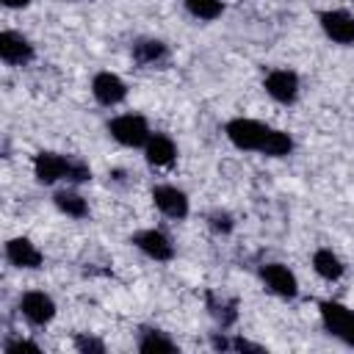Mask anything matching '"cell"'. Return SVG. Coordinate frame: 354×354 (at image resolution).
<instances>
[{
  "instance_id": "cell-1",
  "label": "cell",
  "mask_w": 354,
  "mask_h": 354,
  "mask_svg": "<svg viewBox=\"0 0 354 354\" xmlns=\"http://www.w3.org/2000/svg\"><path fill=\"white\" fill-rule=\"evenodd\" d=\"M224 136L230 138L232 147L243 149V152H260L268 158H282L293 152V138L285 130H277L271 124H263L257 119H246V116H235L224 124Z\"/></svg>"
},
{
  "instance_id": "cell-2",
  "label": "cell",
  "mask_w": 354,
  "mask_h": 354,
  "mask_svg": "<svg viewBox=\"0 0 354 354\" xmlns=\"http://www.w3.org/2000/svg\"><path fill=\"white\" fill-rule=\"evenodd\" d=\"M318 313H321V324L324 329L337 337L340 343L351 346L354 348V310L340 304V301H332V299H324L318 301Z\"/></svg>"
},
{
  "instance_id": "cell-3",
  "label": "cell",
  "mask_w": 354,
  "mask_h": 354,
  "mask_svg": "<svg viewBox=\"0 0 354 354\" xmlns=\"http://www.w3.org/2000/svg\"><path fill=\"white\" fill-rule=\"evenodd\" d=\"M108 133L122 147H144L149 141V136H152L147 119L138 116V113H119V116H113L108 122Z\"/></svg>"
},
{
  "instance_id": "cell-4",
  "label": "cell",
  "mask_w": 354,
  "mask_h": 354,
  "mask_svg": "<svg viewBox=\"0 0 354 354\" xmlns=\"http://www.w3.org/2000/svg\"><path fill=\"white\" fill-rule=\"evenodd\" d=\"M263 88L271 100L282 102V105H293L299 100V75L293 69H271L266 77H263Z\"/></svg>"
},
{
  "instance_id": "cell-5",
  "label": "cell",
  "mask_w": 354,
  "mask_h": 354,
  "mask_svg": "<svg viewBox=\"0 0 354 354\" xmlns=\"http://www.w3.org/2000/svg\"><path fill=\"white\" fill-rule=\"evenodd\" d=\"M318 25L324 30L326 39H332L335 44H354V17L343 8H326L318 14Z\"/></svg>"
},
{
  "instance_id": "cell-6",
  "label": "cell",
  "mask_w": 354,
  "mask_h": 354,
  "mask_svg": "<svg viewBox=\"0 0 354 354\" xmlns=\"http://www.w3.org/2000/svg\"><path fill=\"white\" fill-rule=\"evenodd\" d=\"M130 243H133L138 252H144L149 260H158V263H166V260L174 257V243H171V238H169L163 230H155V227L138 230V232L130 238Z\"/></svg>"
},
{
  "instance_id": "cell-7",
  "label": "cell",
  "mask_w": 354,
  "mask_h": 354,
  "mask_svg": "<svg viewBox=\"0 0 354 354\" xmlns=\"http://www.w3.org/2000/svg\"><path fill=\"white\" fill-rule=\"evenodd\" d=\"M260 279H263V285H266L274 296H279V299H296V293H299V279H296V274H293L288 266H282V263H266V266L260 268Z\"/></svg>"
},
{
  "instance_id": "cell-8",
  "label": "cell",
  "mask_w": 354,
  "mask_h": 354,
  "mask_svg": "<svg viewBox=\"0 0 354 354\" xmlns=\"http://www.w3.org/2000/svg\"><path fill=\"white\" fill-rule=\"evenodd\" d=\"M19 313L28 324L33 326H44L55 318V301L53 296H47L44 290H28L19 296Z\"/></svg>"
},
{
  "instance_id": "cell-9",
  "label": "cell",
  "mask_w": 354,
  "mask_h": 354,
  "mask_svg": "<svg viewBox=\"0 0 354 354\" xmlns=\"http://www.w3.org/2000/svg\"><path fill=\"white\" fill-rule=\"evenodd\" d=\"M152 202L166 218H174V221H183L188 216V210H191L188 194L183 188H177V185H155L152 188Z\"/></svg>"
},
{
  "instance_id": "cell-10",
  "label": "cell",
  "mask_w": 354,
  "mask_h": 354,
  "mask_svg": "<svg viewBox=\"0 0 354 354\" xmlns=\"http://www.w3.org/2000/svg\"><path fill=\"white\" fill-rule=\"evenodd\" d=\"M69 169H72V158L58 155V152H39L33 158V174L41 185H53L58 180H69Z\"/></svg>"
},
{
  "instance_id": "cell-11",
  "label": "cell",
  "mask_w": 354,
  "mask_h": 354,
  "mask_svg": "<svg viewBox=\"0 0 354 354\" xmlns=\"http://www.w3.org/2000/svg\"><path fill=\"white\" fill-rule=\"evenodd\" d=\"M91 94L100 105L113 108L127 97V83L116 75V72H97L91 77Z\"/></svg>"
},
{
  "instance_id": "cell-12",
  "label": "cell",
  "mask_w": 354,
  "mask_h": 354,
  "mask_svg": "<svg viewBox=\"0 0 354 354\" xmlns=\"http://www.w3.org/2000/svg\"><path fill=\"white\" fill-rule=\"evenodd\" d=\"M33 55H36V50L28 41V36H22L17 30H3L0 33V58L8 66H25V64L33 61Z\"/></svg>"
},
{
  "instance_id": "cell-13",
  "label": "cell",
  "mask_w": 354,
  "mask_h": 354,
  "mask_svg": "<svg viewBox=\"0 0 354 354\" xmlns=\"http://www.w3.org/2000/svg\"><path fill=\"white\" fill-rule=\"evenodd\" d=\"M6 260L17 268H41L44 254L30 238H11L6 243Z\"/></svg>"
},
{
  "instance_id": "cell-14",
  "label": "cell",
  "mask_w": 354,
  "mask_h": 354,
  "mask_svg": "<svg viewBox=\"0 0 354 354\" xmlns=\"http://www.w3.org/2000/svg\"><path fill=\"white\" fill-rule=\"evenodd\" d=\"M144 158H147L149 166L169 169L177 160V144L169 136H163V133H152L149 141L144 144Z\"/></svg>"
},
{
  "instance_id": "cell-15",
  "label": "cell",
  "mask_w": 354,
  "mask_h": 354,
  "mask_svg": "<svg viewBox=\"0 0 354 354\" xmlns=\"http://www.w3.org/2000/svg\"><path fill=\"white\" fill-rule=\"evenodd\" d=\"M313 271L321 279H326V282H337L346 274V266H343V260L332 249H315V254H313Z\"/></svg>"
},
{
  "instance_id": "cell-16",
  "label": "cell",
  "mask_w": 354,
  "mask_h": 354,
  "mask_svg": "<svg viewBox=\"0 0 354 354\" xmlns=\"http://www.w3.org/2000/svg\"><path fill=\"white\" fill-rule=\"evenodd\" d=\"M166 55H169V50H166V44L158 41V39H141V41L133 44V61L141 64V66L160 64Z\"/></svg>"
},
{
  "instance_id": "cell-17",
  "label": "cell",
  "mask_w": 354,
  "mask_h": 354,
  "mask_svg": "<svg viewBox=\"0 0 354 354\" xmlns=\"http://www.w3.org/2000/svg\"><path fill=\"white\" fill-rule=\"evenodd\" d=\"M53 202H55V207L64 213V216H69V218H86L88 216V205H86V199L77 194V191H58L55 196H53Z\"/></svg>"
},
{
  "instance_id": "cell-18",
  "label": "cell",
  "mask_w": 354,
  "mask_h": 354,
  "mask_svg": "<svg viewBox=\"0 0 354 354\" xmlns=\"http://www.w3.org/2000/svg\"><path fill=\"white\" fill-rule=\"evenodd\" d=\"M138 351L144 354H158V351H177V343L169 340L160 329H144L138 337Z\"/></svg>"
},
{
  "instance_id": "cell-19",
  "label": "cell",
  "mask_w": 354,
  "mask_h": 354,
  "mask_svg": "<svg viewBox=\"0 0 354 354\" xmlns=\"http://www.w3.org/2000/svg\"><path fill=\"white\" fill-rule=\"evenodd\" d=\"M185 3V11L194 17V19H202V22H213L224 14V3L221 0H183Z\"/></svg>"
},
{
  "instance_id": "cell-20",
  "label": "cell",
  "mask_w": 354,
  "mask_h": 354,
  "mask_svg": "<svg viewBox=\"0 0 354 354\" xmlns=\"http://www.w3.org/2000/svg\"><path fill=\"white\" fill-rule=\"evenodd\" d=\"M207 224H210L213 232H221V235H227V232L235 227V221H232V216H230L227 210H213V213L207 216Z\"/></svg>"
},
{
  "instance_id": "cell-21",
  "label": "cell",
  "mask_w": 354,
  "mask_h": 354,
  "mask_svg": "<svg viewBox=\"0 0 354 354\" xmlns=\"http://www.w3.org/2000/svg\"><path fill=\"white\" fill-rule=\"evenodd\" d=\"M75 348L83 351V354H88V351L102 354V351H105V343L97 340V337H91V335H77V337H75Z\"/></svg>"
},
{
  "instance_id": "cell-22",
  "label": "cell",
  "mask_w": 354,
  "mask_h": 354,
  "mask_svg": "<svg viewBox=\"0 0 354 354\" xmlns=\"http://www.w3.org/2000/svg\"><path fill=\"white\" fill-rule=\"evenodd\" d=\"M91 180V169L83 163V160H72V169H69V183H88Z\"/></svg>"
},
{
  "instance_id": "cell-23",
  "label": "cell",
  "mask_w": 354,
  "mask_h": 354,
  "mask_svg": "<svg viewBox=\"0 0 354 354\" xmlns=\"http://www.w3.org/2000/svg\"><path fill=\"white\" fill-rule=\"evenodd\" d=\"M3 348H6V354H14V351H22V348H30V351H39V346H36L33 340H25V337H22V340H8V343H6Z\"/></svg>"
},
{
  "instance_id": "cell-24",
  "label": "cell",
  "mask_w": 354,
  "mask_h": 354,
  "mask_svg": "<svg viewBox=\"0 0 354 354\" xmlns=\"http://www.w3.org/2000/svg\"><path fill=\"white\" fill-rule=\"evenodd\" d=\"M230 348H235V351H263L260 346H254V343H249V340H243V337H235V340L230 343Z\"/></svg>"
},
{
  "instance_id": "cell-25",
  "label": "cell",
  "mask_w": 354,
  "mask_h": 354,
  "mask_svg": "<svg viewBox=\"0 0 354 354\" xmlns=\"http://www.w3.org/2000/svg\"><path fill=\"white\" fill-rule=\"evenodd\" d=\"M6 8H25V6H30V0H0Z\"/></svg>"
}]
</instances>
